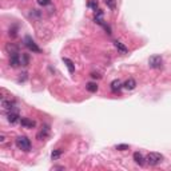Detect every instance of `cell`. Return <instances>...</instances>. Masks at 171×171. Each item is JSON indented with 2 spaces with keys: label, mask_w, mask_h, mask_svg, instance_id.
Listing matches in <instances>:
<instances>
[{
  "label": "cell",
  "mask_w": 171,
  "mask_h": 171,
  "mask_svg": "<svg viewBox=\"0 0 171 171\" xmlns=\"http://www.w3.org/2000/svg\"><path fill=\"white\" fill-rule=\"evenodd\" d=\"M20 64H22V58H20V55L18 51H13L9 54V66L11 67H19Z\"/></svg>",
  "instance_id": "5b68a950"
},
{
  "label": "cell",
  "mask_w": 171,
  "mask_h": 171,
  "mask_svg": "<svg viewBox=\"0 0 171 171\" xmlns=\"http://www.w3.org/2000/svg\"><path fill=\"white\" fill-rule=\"evenodd\" d=\"M123 87V84H122V82H120L119 79H115V80H112L111 82V84H110V88H111V91L112 92H119L120 91V88Z\"/></svg>",
  "instance_id": "ba28073f"
},
{
  "label": "cell",
  "mask_w": 171,
  "mask_h": 171,
  "mask_svg": "<svg viewBox=\"0 0 171 171\" xmlns=\"http://www.w3.org/2000/svg\"><path fill=\"white\" fill-rule=\"evenodd\" d=\"M15 143H16L18 148L23 150V151H29V150H31V140H29L27 137H24V135L18 137L16 140H15Z\"/></svg>",
  "instance_id": "6da1fadb"
},
{
  "label": "cell",
  "mask_w": 171,
  "mask_h": 171,
  "mask_svg": "<svg viewBox=\"0 0 171 171\" xmlns=\"http://www.w3.org/2000/svg\"><path fill=\"white\" fill-rule=\"evenodd\" d=\"M115 148L119 150V151H126V150H128V148H130V146H128V144H118Z\"/></svg>",
  "instance_id": "ac0fdd59"
},
{
  "label": "cell",
  "mask_w": 171,
  "mask_h": 171,
  "mask_svg": "<svg viewBox=\"0 0 171 171\" xmlns=\"http://www.w3.org/2000/svg\"><path fill=\"white\" fill-rule=\"evenodd\" d=\"M38 4L42 7H46V6H49V4H51V0H38Z\"/></svg>",
  "instance_id": "ffe728a7"
},
{
  "label": "cell",
  "mask_w": 171,
  "mask_h": 171,
  "mask_svg": "<svg viewBox=\"0 0 171 171\" xmlns=\"http://www.w3.org/2000/svg\"><path fill=\"white\" fill-rule=\"evenodd\" d=\"M148 64H150V67L151 68H155V70H158L162 67V64H163V59L160 55H154V56H151L148 59Z\"/></svg>",
  "instance_id": "277c9868"
},
{
  "label": "cell",
  "mask_w": 171,
  "mask_h": 171,
  "mask_svg": "<svg viewBox=\"0 0 171 171\" xmlns=\"http://www.w3.org/2000/svg\"><path fill=\"white\" fill-rule=\"evenodd\" d=\"M146 162H147L150 166H158L163 162V155L159 153H150L146 158Z\"/></svg>",
  "instance_id": "7a4b0ae2"
},
{
  "label": "cell",
  "mask_w": 171,
  "mask_h": 171,
  "mask_svg": "<svg viewBox=\"0 0 171 171\" xmlns=\"http://www.w3.org/2000/svg\"><path fill=\"white\" fill-rule=\"evenodd\" d=\"M2 106L4 107V110L6 111H12V110L15 108V102L11 99H3L2 100Z\"/></svg>",
  "instance_id": "9c48e42d"
},
{
  "label": "cell",
  "mask_w": 171,
  "mask_h": 171,
  "mask_svg": "<svg viewBox=\"0 0 171 171\" xmlns=\"http://www.w3.org/2000/svg\"><path fill=\"white\" fill-rule=\"evenodd\" d=\"M86 88H87L88 92H96L98 91V84L96 83H87Z\"/></svg>",
  "instance_id": "9a60e30c"
},
{
  "label": "cell",
  "mask_w": 171,
  "mask_h": 171,
  "mask_svg": "<svg viewBox=\"0 0 171 171\" xmlns=\"http://www.w3.org/2000/svg\"><path fill=\"white\" fill-rule=\"evenodd\" d=\"M114 46H115V48H117L119 52H122V54H127V52H128V48L126 47L122 42H119V40H115V42H114Z\"/></svg>",
  "instance_id": "7c38bea8"
},
{
  "label": "cell",
  "mask_w": 171,
  "mask_h": 171,
  "mask_svg": "<svg viewBox=\"0 0 171 171\" xmlns=\"http://www.w3.org/2000/svg\"><path fill=\"white\" fill-rule=\"evenodd\" d=\"M87 6H88L90 8H92V9H95V11H96L99 3H98V0H88V2H87Z\"/></svg>",
  "instance_id": "2e32d148"
},
{
  "label": "cell",
  "mask_w": 171,
  "mask_h": 171,
  "mask_svg": "<svg viewBox=\"0 0 171 171\" xmlns=\"http://www.w3.org/2000/svg\"><path fill=\"white\" fill-rule=\"evenodd\" d=\"M123 87L126 88V90H134L135 87H137V82H135V79H132V78H130V79H127L126 82L123 83Z\"/></svg>",
  "instance_id": "8fae6325"
},
{
  "label": "cell",
  "mask_w": 171,
  "mask_h": 171,
  "mask_svg": "<svg viewBox=\"0 0 171 171\" xmlns=\"http://www.w3.org/2000/svg\"><path fill=\"white\" fill-rule=\"evenodd\" d=\"M24 44H26V47L29 49V51H32L35 54H40V52H42V49L38 47V44L34 42V39L31 36H26V38H24Z\"/></svg>",
  "instance_id": "3957f363"
},
{
  "label": "cell",
  "mask_w": 171,
  "mask_h": 171,
  "mask_svg": "<svg viewBox=\"0 0 171 171\" xmlns=\"http://www.w3.org/2000/svg\"><path fill=\"white\" fill-rule=\"evenodd\" d=\"M132 158H134V160H135V163L137 164H139V166H143L146 162H144V157L142 154H140L139 151H137V153H134V155H132Z\"/></svg>",
  "instance_id": "30bf717a"
},
{
  "label": "cell",
  "mask_w": 171,
  "mask_h": 171,
  "mask_svg": "<svg viewBox=\"0 0 171 171\" xmlns=\"http://www.w3.org/2000/svg\"><path fill=\"white\" fill-rule=\"evenodd\" d=\"M20 118L19 117V112L16 111V110H12V111H7V120L9 123H12V124H15V123H18V122H20Z\"/></svg>",
  "instance_id": "8992f818"
},
{
  "label": "cell",
  "mask_w": 171,
  "mask_h": 171,
  "mask_svg": "<svg viewBox=\"0 0 171 171\" xmlns=\"http://www.w3.org/2000/svg\"><path fill=\"white\" fill-rule=\"evenodd\" d=\"M48 134H49V128H48V126H44V128L40 130L39 134H38V139H39V140H42L43 138H46Z\"/></svg>",
  "instance_id": "5bb4252c"
},
{
  "label": "cell",
  "mask_w": 171,
  "mask_h": 171,
  "mask_svg": "<svg viewBox=\"0 0 171 171\" xmlns=\"http://www.w3.org/2000/svg\"><path fill=\"white\" fill-rule=\"evenodd\" d=\"M106 4H107V7L110 9H115L117 8V0H104Z\"/></svg>",
  "instance_id": "e0dca14e"
},
{
  "label": "cell",
  "mask_w": 171,
  "mask_h": 171,
  "mask_svg": "<svg viewBox=\"0 0 171 171\" xmlns=\"http://www.w3.org/2000/svg\"><path fill=\"white\" fill-rule=\"evenodd\" d=\"M63 62L66 63V66H67V68H68V72H70V74H74V72H75V64H74L72 60L68 59V58H63Z\"/></svg>",
  "instance_id": "4fadbf2b"
},
{
  "label": "cell",
  "mask_w": 171,
  "mask_h": 171,
  "mask_svg": "<svg viewBox=\"0 0 171 171\" xmlns=\"http://www.w3.org/2000/svg\"><path fill=\"white\" fill-rule=\"evenodd\" d=\"M60 155H62V150H55V151L51 154V157H52V159L55 160V159H58Z\"/></svg>",
  "instance_id": "d6986e66"
},
{
  "label": "cell",
  "mask_w": 171,
  "mask_h": 171,
  "mask_svg": "<svg viewBox=\"0 0 171 171\" xmlns=\"http://www.w3.org/2000/svg\"><path fill=\"white\" fill-rule=\"evenodd\" d=\"M20 124H22L24 128H34L35 126H36V122L29 118H22L20 119Z\"/></svg>",
  "instance_id": "52a82bcc"
}]
</instances>
